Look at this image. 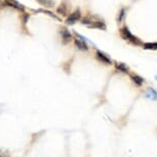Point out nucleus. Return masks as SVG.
I'll use <instances>...</instances> for the list:
<instances>
[{
  "mask_svg": "<svg viewBox=\"0 0 157 157\" xmlns=\"http://www.w3.org/2000/svg\"><path fill=\"white\" fill-rule=\"evenodd\" d=\"M81 22L83 25H86L90 28H96V29H101V30H106V25L99 17L96 16H88L85 17L81 20Z\"/></svg>",
  "mask_w": 157,
  "mask_h": 157,
  "instance_id": "1",
  "label": "nucleus"
},
{
  "mask_svg": "<svg viewBox=\"0 0 157 157\" xmlns=\"http://www.w3.org/2000/svg\"><path fill=\"white\" fill-rule=\"evenodd\" d=\"M119 34L122 39L124 40H127L129 41L132 44H134V45H137V46H143L144 43L142 42L141 39H139L138 37H136L135 35L132 34V32L129 31V29L126 27V26H124L119 30Z\"/></svg>",
  "mask_w": 157,
  "mask_h": 157,
  "instance_id": "2",
  "label": "nucleus"
},
{
  "mask_svg": "<svg viewBox=\"0 0 157 157\" xmlns=\"http://www.w3.org/2000/svg\"><path fill=\"white\" fill-rule=\"evenodd\" d=\"M79 20H81V13L79 10H76L74 13H70V16L67 17L66 23L68 25H73V24H75L76 22H78Z\"/></svg>",
  "mask_w": 157,
  "mask_h": 157,
  "instance_id": "3",
  "label": "nucleus"
},
{
  "mask_svg": "<svg viewBox=\"0 0 157 157\" xmlns=\"http://www.w3.org/2000/svg\"><path fill=\"white\" fill-rule=\"evenodd\" d=\"M96 58H97V60H98V61L102 62L103 64H108V65H109V64H111V63H112L111 59L109 58L106 54H104V52H101V50H97Z\"/></svg>",
  "mask_w": 157,
  "mask_h": 157,
  "instance_id": "4",
  "label": "nucleus"
},
{
  "mask_svg": "<svg viewBox=\"0 0 157 157\" xmlns=\"http://www.w3.org/2000/svg\"><path fill=\"white\" fill-rule=\"evenodd\" d=\"M61 35H62V39H63L64 44L69 43L71 39H72V35H71L70 31H68V29H66V28L61 29Z\"/></svg>",
  "mask_w": 157,
  "mask_h": 157,
  "instance_id": "5",
  "label": "nucleus"
},
{
  "mask_svg": "<svg viewBox=\"0 0 157 157\" xmlns=\"http://www.w3.org/2000/svg\"><path fill=\"white\" fill-rule=\"evenodd\" d=\"M129 76H130V79L132 80V82H134L137 86H142V85L144 84V82H145L144 78L141 77L140 75H138V74H136V73H130Z\"/></svg>",
  "mask_w": 157,
  "mask_h": 157,
  "instance_id": "6",
  "label": "nucleus"
},
{
  "mask_svg": "<svg viewBox=\"0 0 157 157\" xmlns=\"http://www.w3.org/2000/svg\"><path fill=\"white\" fill-rule=\"evenodd\" d=\"M74 43H75L76 47L78 49L80 50H83V52H86V50H88V46L87 44L85 43V41L79 39V38H77V39H75V41H74Z\"/></svg>",
  "mask_w": 157,
  "mask_h": 157,
  "instance_id": "7",
  "label": "nucleus"
},
{
  "mask_svg": "<svg viewBox=\"0 0 157 157\" xmlns=\"http://www.w3.org/2000/svg\"><path fill=\"white\" fill-rule=\"evenodd\" d=\"M145 96H146L147 99L152 100V101H157V91L153 88L149 87L145 93Z\"/></svg>",
  "mask_w": 157,
  "mask_h": 157,
  "instance_id": "8",
  "label": "nucleus"
},
{
  "mask_svg": "<svg viewBox=\"0 0 157 157\" xmlns=\"http://www.w3.org/2000/svg\"><path fill=\"white\" fill-rule=\"evenodd\" d=\"M69 4L67 2H63V3H61L60 7L58 8V13H61L62 16H67L68 13H69Z\"/></svg>",
  "mask_w": 157,
  "mask_h": 157,
  "instance_id": "9",
  "label": "nucleus"
},
{
  "mask_svg": "<svg viewBox=\"0 0 157 157\" xmlns=\"http://www.w3.org/2000/svg\"><path fill=\"white\" fill-rule=\"evenodd\" d=\"M115 68H116V70L119 71V72L129 73V68L123 63H118V62H116V63H115Z\"/></svg>",
  "mask_w": 157,
  "mask_h": 157,
  "instance_id": "10",
  "label": "nucleus"
},
{
  "mask_svg": "<svg viewBox=\"0 0 157 157\" xmlns=\"http://www.w3.org/2000/svg\"><path fill=\"white\" fill-rule=\"evenodd\" d=\"M143 47L148 50H157V42H147L144 43Z\"/></svg>",
  "mask_w": 157,
  "mask_h": 157,
  "instance_id": "11",
  "label": "nucleus"
},
{
  "mask_svg": "<svg viewBox=\"0 0 157 157\" xmlns=\"http://www.w3.org/2000/svg\"><path fill=\"white\" fill-rule=\"evenodd\" d=\"M125 8H121L119 13H118V17H117V23H121L122 21L124 20V17H125Z\"/></svg>",
  "mask_w": 157,
  "mask_h": 157,
  "instance_id": "12",
  "label": "nucleus"
},
{
  "mask_svg": "<svg viewBox=\"0 0 157 157\" xmlns=\"http://www.w3.org/2000/svg\"><path fill=\"white\" fill-rule=\"evenodd\" d=\"M6 3L10 4V5H13V7H16V8H17V10H25V7H24L22 4H20L19 2H17V1H13V2L7 1Z\"/></svg>",
  "mask_w": 157,
  "mask_h": 157,
  "instance_id": "13",
  "label": "nucleus"
},
{
  "mask_svg": "<svg viewBox=\"0 0 157 157\" xmlns=\"http://www.w3.org/2000/svg\"><path fill=\"white\" fill-rule=\"evenodd\" d=\"M155 78H156V79H157V76H155Z\"/></svg>",
  "mask_w": 157,
  "mask_h": 157,
  "instance_id": "14",
  "label": "nucleus"
}]
</instances>
